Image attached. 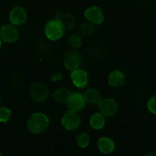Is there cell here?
I'll return each mask as SVG.
<instances>
[{"label":"cell","mask_w":156,"mask_h":156,"mask_svg":"<svg viewBox=\"0 0 156 156\" xmlns=\"http://www.w3.org/2000/svg\"><path fill=\"white\" fill-rule=\"evenodd\" d=\"M48 126V118L41 113H34L31 115L27 124L29 131L34 134H38L44 131Z\"/></svg>","instance_id":"6da1fadb"},{"label":"cell","mask_w":156,"mask_h":156,"mask_svg":"<svg viewBox=\"0 0 156 156\" xmlns=\"http://www.w3.org/2000/svg\"><path fill=\"white\" fill-rule=\"evenodd\" d=\"M63 26L58 19L49 21L45 25V35L51 41H55L60 39L63 36Z\"/></svg>","instance_id":"7a4b0ae2"},{"label":"cell","mask_w":156,"mask_h":156,"mask_svg":"<svg viewBox=\"0 0 156 156\" xmlns=\"http://www.w3.org/2000/svg\"><path fill=\"white\" fill-rule=\"evenodd\" d=\"M80 121V117L76 111L69 110L63 115L61 123L65 130L71 131L79 127Z\"/></svg>","instance_id":"3957f363"},{"label":"cell","mask_w":156,"mask_h":156,"mask_svg":"<svg viewBox=\"0 0 156 156\" xmlns=\"http://www.w3.org/2000/svg\"><path fill=\"white\" fill-rule=\"evenodd\" d=\"M29 94L33 101L41 103L48 98V90L43 83H34L30 86Z\"/></svg>","instance_id":"277c9868"},{"label":"cell","mask_w":156,"mask_h":156,"mask_svg":"<svg viewBox=\"0 0 156 156\" xmlns=\"http://www.w3.org/2000/svg\"><path fill=\"white\" fill-rule=\"evenodd\" d=\"M81 54L76 51H69L65 55L63 65L69 70H73L79 67L82 64Z\"/></svg>","instance_id":"5b68a950"},{"label":"cell","mask_w":156,"mask_h":156,"mask_svg":"<svg viewBox=\"0 0 156 156\" xmlns=\"http://www.w3.org/2000/svg\"><path fill=\"white\" fill-rule=\"evenodd\" d=\"M0 36L6 43H13L18 39V31L17 29L11 24H5L0 29Z\"/></svg>","instance_id":"8992f818"},{"label":"cell","mask_w":156,"mask_h":156,"mask_svg":"<svg viewBox=\"0 0 156 156\" xmlns=\"http://www.w3.org/2000/svg\"><path fill=\"white\" fill-rule=\"evenodd\" d=\"M85 102L83 94L77 92H71L66 104L70 110L77 112L85 108Z\"/></svg>","instance_id":"52a82bcc"},{"label":"cell","mask_w":156,"mask_h":156,"mask_svg":"<svg viewBox=\"0 0 156 156\" xmlns=\"http://www.w3.org/2000/svg\"><path fill=\"white\" fill-rule=\"evenodd\" d=\"M84 16L88 21L95 24L102 23L104 19L102 9L97 6H93L85 10Z\"/></svg>","instance_id":"ba28073f"},{"label":"cell","mask_w":156,"mask_h":156,"mask_svg":"<svg viewBox=\"0 0 156 156\" xmlns=\"http://www.w3.org/2000/svg\"><path fill=\"white\" fill-rule=\"evenodd\" d=\"M118 105L116 101L113 98L104 99L99 102V111L105 116H110L114 115L118 110Z\"/></svg>","instance_id":"9c48e42d"},{"label":"cell","mask_w":156,"mask_h":156,"mask_svg":"<svg viewBox=\"0 0 156 156\" xmlns=\"http://www.w3.org/2000/svg\"><path fill=\"white\" fill-rule=\"evenodd\" d=\"M27 18V13L21 7H15L10 12L9 20L12 24H22L26 21Z\"/></svg>","instance_id":"30bf717a"},{"label":"cell","mask_w":156,"mask_h":156,"mask_svg":"<svg viewBox=\"0 0 156 156\" xmlns=\"http://www.w3.org/2000/svg\"><path fill=\"white\" fill-rule=\"evenodd\" d=\"M73 83L77 88H84L88 83L87 73L80 69H74L71 74Z\"/></svg>","instance_id":"8fae6325"},{"label":"cell","mask_w":156,"mask_h":156,"mask_svg":"<svg viewBox=\"0 0 156 156\" xmlns=\"http://www.w3.org/2000/svg\"><path fill=\"white\" fill-rule=\"evenodd\" d=\"M124 76L122 72L115 70L110 73L107 76L108 83L113 88H118L124 83Z\"/></svg>","instance_id":"7c38bea8"},{"label":"cell","mask_w":156,"mask_h":156,"mask_svg":"<svg viewBox=\"0 0 156 156\" xmlns=\"http://www.w3.org/2000/svg\"><path fill=\"white\" fill-rule=\"evenodd\" d=\"M99 151L104 154L110 153L115 149L114 141L108 138L102 137L97 142Z\"/></svg>","instance_id":"4fadbf2b"},{"label":"cell","mask_w":156,"mask_h":156,"mask_svg":"<svg viewBox=\"0 0 156 156\" xmlns=\"http://www.w3.org/2000/svg\"><path fill=\"white\" fill-rule=\"evenodd\" d=\"M85 101L90 104H98L101 101V96L99 90L95 88L88 89L83 94Z\"/></svg>","instance_id":"5bb4252c"},{"label":"cell","mask_w":156,"mask_h":156,"mask_svg":"<svg viewBox=\"0 0 156 156\" xmlns=\"http://www.w3.org/2000/svg\"><path fill=\"white\" fill-rule=\"evenodd\" d=\"M71 91L63 88H60L55 90L52 93L53 98L58 103L63 104L67 102Z\"/></svg>","instance_id":"9a60e30c"},{"label":"cell","mask_w":156,"mask_h":156,"mask_svg":"<svg viewBox=\"0 0 156 156\" xmlns=\"http://www.w3.org/2000/svg\"><path fill=\"white\" fill-rule=\"evenodd\" d=\"M105 122L104 116L99 113L93 114L90 118V124L94 129H102L105 126Z\"/></svg>","instance_id":"2e32d148"},{"label":"cell","mask_w":156,"mask_h":156,"mask_svg":"<svg viewBox=\"0 0 156 156\" xmlns=\"http://www.w3.org/2000/svg\"><path fill=\"white\" fill-rule=\"evenodd\" d=\"M58 20L62 23L64 29L72 30L74 27V18L70 14H62Z\"/></svg>","instance_id":"e0dca14e"},{"label":"cell","mask_w":156,"mask_h":156,"mask_svg":"<svg viewBox=\"0 0 156 156\" xmlns=\"http://www.w3.org/2000/svg\"><path fill=\"white\" fill-rule=\"evenodd\" d=\"M77 146L81 148L87 147L90 142V136L86 133H80L76 136V138Z\"/></svg>","instance_id":"ac0fdd59"},{"label":"cell","mask_w":156,"mask_h":156,"mask_svg":"<svg viewBox=\"0 0 156 156\" xmlns=\"http://www.w3.org/2000/svg\"><path fill=\"white\" fill-rule=\"evenodd\" d=\"M79 31L83 35L89 36L92 35L95 32L94 27L87 22H83L79 25Z\"/></svg>","instance_id":"d6986e66"},{"label":"cell","mask_w":156,"mask_h":156,"mask_svg":"<svg viewBox=\"0 0 156 156\" xmlns=\"http://www.w3.org/2000/svg\"><path fill=\"white\" fill-rule=\"evenodd\" d=\"M68 43L72 48H77L82 45V39L79 34H74L69 36Z\"/></svg>","instance_id":"ffe728a7"},{"label":"cell","mask_w":156,"mask_h":156,"mask_svg":"<svg viewBox=\"0 0 156 156\" xmlns=\"http://www.w3.org/2000/svg\"><path fill=\"white\" fill-rule=\"evenodd\" d=\"M11 115V110L5 107H0V122H7Z\"/></svg>","instance_id":"44dd1931"},{"label":"cell","mask_w":156,"mask_h":156,"mask_svg":"<svg viewBox=\"0 0 156 156\" xmlns=\"http://www.w3.org/2000/svg\"><path fill=\"white\" fill-rule=\"evenodd\" d=\"M148 110L154 114L156 115V94L151 97L147 104Z\"/></svg>","instance_id":"7402d4cb"},{"label":"cell","mask_w":156,"mask_h":156,"mask_svg":"<svg viewBox=\"0 0 156 156\" xmlns=\"http://www.w3.org/2000/svg\"><path fill=\"white\" fill-rule=\"evenodd\" d=\"M62 78H63V74L60 73H57L52 76L51 80L53 82H57L62 80Z\"/></svg>","instance_id":"603a6c76"},{"label":"cell","mask_w":156,"mask_h":156,"mask_svg":"<svg viewBox=\"0 0 156 156\" xmlns=\"http://www.w3.org/2000/svg\"><path fill=\"white\" fill-rule=\"evenodd\" d=\"M1 40L0 39V48H1Z\"/></svg>","instance_id":"cb8c5ba5"},{"label":"cell","mask_w":156,"mask_h":156,"mask_svg":"<svg viewBox=\"0 0 156 156\" xmlns=\"http://www.w3.org/2000/svg\"><path fill=\"white\" fill-rule=\"evenodd\" d=\"M2 155V153H1V152H0V155Z\"/></svg>","instance_id":"d4e9b609"},{"label":"cell","mask_w":156,"mask_h":156,"mask_svg":"<svg viewBox=\"0 0 156 156\" xmlns=\"http://www.w3.org/2000/svg\"><path fill=\"white\" fill-rule=\"evenodd\" d=\"M104 1H109V0H104Z\"/></svg>","instance_id":"484cf974"},{"label":"cell","mask_w":156,"mask_h":156,"mask_svg":"<svg viewBox=\"0 0 156 156\" xmlns=\"http://www.w3.org/2000/svg\"><path fill=\"white\" fill-rule=\"evenodd\" d=\"M155 2H156V0H155Z\"/></svg>","instance_id":"4316f807"},{"label":"cell","mask_w":156,"mask_h":156,"mask_svg":"<svg viewBox=\"0 0 156 156\" xmlns=\"http://www.w3.org/2000/svg\"><path fill=\"white\" fill-rule=\"evenodd\" d=\"M0 100H1V99H0Z\"/></svg>","instance_id":"83f0119b"}]
</instances>
